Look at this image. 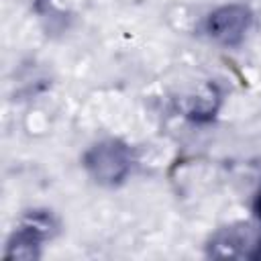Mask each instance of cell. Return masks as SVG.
<instances>
[{
    "label": "cell",
    "instance_id": "cell-1",
    "mask_svg": "<svg viewBox=\"0 0 261 261\" xmlns=\"http://www.w3.org/2000/svg\"><path fill=\"white\" fill-rule=\"evenodd\" d=\"M84 165L98 184L114 186L128 175L133 159L126 145H122L116 139H106L96 143L86 153Z\"/></svg>",
    "mask_w": 261,
    "mask_h": 261
},
{
    "label": "cell",
    "instance_id": "cell-2",
    "mask_svg": "<svg viewBox=\"0 0 261 261\" xmlns=\"http://www.w3.org/2000/svg\"><path fill=\"white\" fill-rule=\"evenodd\" d=\"M249 22H251V12L245 6L230 4L210 12L206 20V33L216 43L237 45L249 31Z\"/></svg>",
    "mask_w": 261,
    "mask_h": 261
},
{
    "label": "cell",
    "instance_id": "cell-3",
    "mask_svg": "<svg viewBox=\"0 0 261 261\" xmlns=\"http://www.w3.org/2000/svg\"><path fill=\"white\" fill-rule=\"evenodd\" d=\"M253 208H255V214H257V216L261 218V188H259V192H257V196H255Z\"/></svg>",
    "mask_w": 261,
    "mask_h": 261
}]
</instances>
